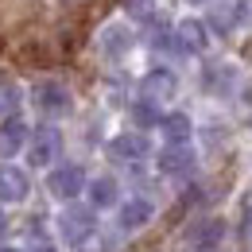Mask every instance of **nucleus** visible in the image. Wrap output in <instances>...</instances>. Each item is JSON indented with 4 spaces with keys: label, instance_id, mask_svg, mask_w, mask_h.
<instances>
[{
    "label": "nucleus",
    "instance_id": "b1692460",
    "mask_svg": "<svg viewBox=\"0 0 252 252\" xmlns=\"http://www.w3.org/2000/svg\"><path fill=\"white\" fill-rule=\"evenodd\" d=\"M0 252H24V249H0Z\"/></svg>",
    "mask_w": 252,
    "mask_h": 252
},
{
    "label": "nucleus",
    "instance_id": "ddd939ff",
    "mask_svg": "<svg viewBox=\"0 0 252 252\" xmlns=\"http://www.w3.org/2000/svg\"><path fill=\"white\" fill-rule=\"evenodd\" d=\"M128 47H132L128 28H105L101 32V55L105 59H121V55H128Z\"/></svg>",
    "mask_w": 252,
    "mask_h": 252
},
{
    "label": "nucleus",
    "instance_id": "4be33fe9",
    "mask_svg": "<svg viewBox=\"0 0 252 252\" xmlns=\"http://www.w3.org/2000/svg\"><path fill=\"white\" fill-rule=\"evenodd\" d=\"M4 229H8V221H4V210H0V237H4Z\"/></svg>",
    "mask_w": 252,
    "mask_h": 252
},
{
    "label": "nucleus",
    "instance_id": "1a4fd4ad",
    "mask_svg": "<svg viewBox=\"0 0 252 252\" xmlns=\"http://www.w3.org/2000/svg\"><path fill=\"white\" fill-rule=\"evenodd\" d=\"M206 43H210V35H206V24H198V20H183V24L175 28V47H179L183 55L206 51Z\"/></svg>",
    "mask_w": 252,
    "mask_h": 252
},
{
    "label": "nucleus",
    "instance_id": "dca6fc26",
    "mask_svg": "<svg viewBox=\"0 0 252 252\" xmlns=\"http://www.w3.org/2000/svg\"><path fill=\"white\" fill-rule=\"evenodd\" d=\"M233 82H237V70L233 66H210L206 70V90H214V94H229L233 90Z\"/></svg>",
    "mask_w": 252,
    "mask_h": 252
},
{
    "label": "nucleus",
    "instance_id": "aec40b11",
    "mask_svg": "<svg viewBox=\"0 0 252 252\" xmlns=\"http://www.w3.org/2000/svg\"><path fill=\"white\" fill-rule=\"evenodd\" d=\"M218 237H221V221H210V225H206V233H202L194 245H198V249H210V245H218Z\"/></svg>",
    "mask_w": 252,
    "mask_h": 252
},
{
    "label": "nucleus",
    "instance_id": "6ab92c4d",
    "mask_svg": "<svg viewBox=\"0 0 252 252\" xmlns=\"http://www.w3.org/2000/svg\"><path fill=\"white\" fill-rule=\"evenodd\" d=\"M125 8L140 24H152V20H156V0H125Z\"/></svg>",
    "mask_w": 252,
    "mask_h": 252
},
{
    "label": "nucleus",
    "instance_id": "9b49d317",
    "mask_svg": "<svg viewBox=\"0 0 252 252\" xmlns=\"http://www.w3.org/2000/svg\"><path fill=\"white\" fill-rule=\"evenodd\" d=\"M24 144H28V125L20 117H8L4 128H0V156L12 159L16 152H24Z\"/></svg>",
    "mask_w": 252,
    "mask_h": 252
},
{
    "label": "nucleus",
    "instance_id": "393cba45",
    "mask_svg": "<svg viewBox=\"0 0 252 252\" xmlns=\"http://www.w3.org/2000/svg\"><path fill=\"white\" fill-rule=\"evenodd\" d=\"M190 4H206V0H190Z\"/></svg>",
    "mask_w": 252,
    "mask_h": 252
},
{
    "label": "nucleus",
    "instance_id": "f8f14e48",
    "mask_svg": "<svg viewBox=\"0 0 252 252\" xmlns=\"http://www.w3.org/2000/svg\"><path fill=\"white\" fill-rule=\"evenodd\" d=\"M117 198H121V187L113 175H101L90 183V210H109V206H117Z\"/></svg>",
    "mask_w": 252,
    "mask_h": 252
},
{
    "label": "nucleus",
    "instance_id": "0eeeda50",
    "mask_svg": "<svg viewBox=\"0 0 252 252\" xmlns=\"http://www.w3.org/2000/svg\"><path fill=\"white\" fill-rule=\"evenodd\" d=\"M28 190H32V183H28L24 167H12V163L0 167V202H24Z\"/></svg>",
    "mask_w": 252,
    "mask_h": 252
},
{
    "label": "nucleus",
    "instance_id": "5701e85b",
    "mask_svg": "<svg viewBox=\"0 0 252 252\" xmlns=\"http://www.w3.org/2000/svg\"><path fill=\"white\" fill-rule=\"evenodd\" d=\"M35 252H55V249H51V245H43V241H39V249H35Z\"/></svg>",
    "mask_w": 252,
    "mask_h": 252
},
{
    "label": "nucleus",
    "instance_id": "6e6552de",
    "mask_svg": "<svg viewBox=\"0 0 252 252\" xmlns=\"http://www.w3.org/2000/svg\"><path fill=\"white\" fill-rule=\"evenodd\" d=\"M190 167H194L190 144H167V148H163V156H159V171H163V175L179 179V175H190Z\"/></svg>",
    "mask_w": 252,
    "mask_h": 252
},
{
    "label": "nucleus",
    "instance_id": "412c9836",
    "mask_svg": "<svg viewBox=\"0 0 252 252\" xmlns=\"http://www.w3.org/2000/svg\"><path fill=\"white\" fill-rule=\"evenodd\" d=\"M74 252H109V241H101V233H94L86 245H78Z\"/></svg>",
    "mask_w": 252,
    "mask_h": 252
},
{
    "label": "nucleus",
    "instance_id": "39448f33",
    "mask_svg": "<svg viewBox=\"0 0 252 252\" xmlns=\"http://www.w3.org/2000/svg\"><path fill=\"white\" fill-rule=\"evenodd\" d=\"M59 152H63V132H59L55 125H47V128L35 132L28 159H32V167H51V163L59 159Z\"/></svg>",
    "mask_w": 252,
    "mask_h": 252
},
{
    "label": "nucleus",
    "instance_id": "4468645a",
    "mask_svg": "<svg viewBox=\"0 0 252 252\" xmlns=\"http://www.w3.org/2000/svg\"><path fill=\"white\" fill-rule=\"evenodd\" d=\"M163 136H167V144H190V132H194V125H190L187 113H171V117H163Z\"/></svg>",
    "mask_w": 252,
    "mask_h": 252
},
{
    "label": "nucleus",
    "instance_id": "20e7f679",
    "mask_svg": "<svg viewBox=\"0 0 252 252\" xmlns=\"http://www.w3.org/2000/svg\"><path fill=\"white\" fill-rule=\"evenodd\" d=\"M59 229H63L66 241L78 249V245H86L97 233V218H94V210H66L63 218H59Z\"/></svg>",
    "mask_w": 252,
    "mask_h": 252
},
{
    "label": "nucleus",
    "instance_id": "f3484780",
    "mask_svg": "<svg viewBox=\"0 0 252 252\" xmlns=\"http://www.w3.org/2000/svg\"><path fill=\"white\" fill-rule=\"evenodd\" d=\"M20 86L16 82H0V117H16V109H20Z\"/></svg>",
    "mask_w": 252,
    "mask_h": 252
},
{
    "label": "nucleus",
    "instance_id": "2eb2a0df",
    "mask_svg": "<svg viewBox=\"0 0 252 252\" xmlns=\"http://www.w3.org/2000/svg\"><path fill=\"white\" fill-rule=\"evenodd\" d=\"M241 12H245V4H241V0H229V4H218V8H214L210 20H214V28H218L221 35H229L241 24Z\"/></svg>",
    "mask_w": 252,
    "mask_h": 252
},
{
    "label": "nucleus",
    "instance_id": "423d86ee",
    "mask_svg": "<svg viewBox=\"0 0 252 252\" xmlns=\"http://www.w3.org/2000/svg\"><path fill=\"white\" fill-rule=\"evenodd\" d=\"M148 136H140V132H121V136H113L109 140V156L121 159V163H140V159L148 156Z\"/></svg>",
    "mask_w": 252,
    "mask_h": 252
},
{
    "label": "nucleus",
    "instance_id": "7ed1b4c3",
    "mask_svg": "<svg viewBox=\"0 0 252 252\" xmlns=\"http://www.w3.org/2000/svg\"><path fill=\"white\" fill-rule=\"evenodd\" d=\"M47 187L55 198H63V202H74L82 187H86V171L78 167V163H63V167H55L51 171V179H47Z\"/></svg>",
    "mask_w": 252,
    "mask_h": 252
},
{
    "label": "nucleus",
    "instance_id": "a211bd4d",
    "mask_svg": "<svg viewBox=\"0 0 252 252\" xmlns=\"http://www.w3.org/2000/svg\"><path fill=\"white\" fill-rule=\"evenodd\" d=\"M132 117H136V125L140 128H152V125H163V117H159V105L156 101H136V109H132Z\"/></svg>",
    "mask_w": 252,
    "mask_h": 252
},
{
    "label": "nucleus",
    "instance_id": "f03ea898",
    "mask_svg": "<svg viewBox=\"0 0 252 252\" xmlns=\"http://www.w3.org/2000/svg\"><path fill=\"white\" fill-rule=\"evenodd\" d=\"M32 97H35V109H39L43 117H66V113L74 109L70 90H66V86H59V82H39Z\"/></svg>",
    "mask_w": 252,
    "mask_h": 252
},
{
    "label": "nucleus",
    "instance_id": "9d476101",
    "mask_svg": "<svg viewBox=\"0 0 252 252\" xmlns=\"http://www.w3.org/2000/svg\"><path fill=\"white\" fill-rule=\"evenodd\" d=\"M152 214H156V206L148 202V198H128L125 206H121V229L125 233H132V229H144L148 221H152Z\"/></svg>",
    "mask_w": 252,
    "mask_h": 252
},
{
    "label": "nucleus",
    "instance_id": "f257e3e1",
    "mask_svg": "<svg viewBox=\"0 0 252 252\" xmlns=\"http://www.w3.org/2000/svg\"><path fill=\"white\" fill-rule=\"evenodd\" d=\"M175 94H179V74H175V70H167V66L148 70V74H144V82H140V97H144V101L167 105Z\"/></svg>",
    "mask_w": 252,
    "mask_h": 252
}]
</instances>
